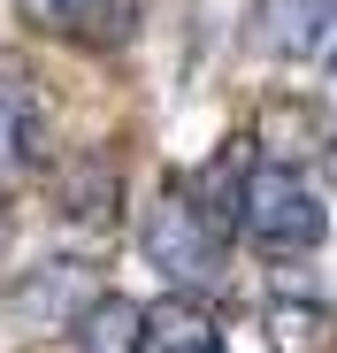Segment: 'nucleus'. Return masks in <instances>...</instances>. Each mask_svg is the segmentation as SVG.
Here are the masks:
<instances>
[{
	"mask_svg": "<svg viewBox=\"0 0 337 353\" xmlns=\"http://www.w3.org/2000/svg\"><path fill=\"white\" fill-rule=\"evenodd\" d=\"M138 323H146V353H230L215 307L192 292H161L153 307H138Z\"/></svg>",
	"mask_w": 337,
	"mask_h": 353,
	"instance_id": "nucleus-7",
	"label": "nucleus"
},
{
	"mask_svg": "<svg viewBox=\"0 0 337 353\" xmlns=\"http://www.w3.org/2000/svg\"><path fill=\"white\" fill-rule=\"evenodd\" d=\"M77 353H146L138 300H123V292H100V300L77 315Z\"/></svg>",
	"mask_w": 337,
	"mask_h": 353,
	"instance_id": "nucleus-9",
	"label": "nucleus"
},
{
	"mask_svg": "<svg viewBox=\"0 0 337 353\" xmlns=\"http://www.w3.org/2000/svg\"><path fill=\"white\" fill-rule=\"evenodd\" d=\"M0 215H8V176H0Z\"/></svg>",
	"mask_w": 337,
	"mask_h": 353,
	"instance_id": "nucleus-12",
	"label": "nucleus"
},
{
	"mask_svg": "<svg viewBox=\"0 0 337 353\" xmlns=\"http://www.w3.org/2000/svg\"><path fill=\"white\" fill-rule=\"evenodd\" d=\"M92 300H100L92 261H39V269H23L0 292V323H16V330H77V315Z\"/></svg>",
	"mask_w": 337,
	"mask_h": 353,
	"instance_id": "nucleus-3",
	"label": "nucleus"
},
{
	"mask_svg": "<svg viewBox=\"0 0 337 353\" xmlns=\"http://www.w3.org/2000/svg\"><path fill=\"white\" fill-rule=\"evenodd\" d=\"M314 62H322V70H329V77H337V31H329V39H322V54H314Z\"/></svg>",
	"mask_w": 337,
	"mask_h": 353,
	"instance_id": "nucleus-11",
	"label": "nucleus"
},
{
	"mask_svg": "<svg viewBox=\"0 0 337 353\" xmlns=\"http://www.w3.org/2000/svg\"><path fill=\"white\" fill-rule=\"evenodd\" d=\"M329 31H337V0H253L246 8V46L261 62H314Z\"/></svg>",
	"mask_w": 337,
	"mask_h": 353,
	"instance_id": "nucleus-5",
	"label": "nucleus"
},
{
	"mask_svg": "<svg viewBox=\"0 0 337 353\" xmlns=\"http://www.w3.org/2000/svg\"><path fill=\"white\" fill-rule=\"evenodd\" d=\"M230 223L246 230L261 254H314L329 239V208H322V192L307 185L292 161H246Z\"/></svg>",
	"mask_w": 337,
	"mask_h": 353,
	"instance_id": "nucleus-2",
	"label": "nucleus"
},
{
	"mask_svg": "<svg viewBox=\"0 0 337 353\" xmlns=\"http://www.w3.org/2000/svg\"><path fill=\"white\" fill-rule=\"evenodd\" d=\"M322 169L337 176V123H322Z\"/></svg>",
	"mask_w": 337,
	"mask_h": 353,
	"instance_id": "nucleus-10",
	"label": "nucleus"
},
{
	"mask_svg": "<svg viewBox=\"0 0 337 353\" xmlns=\"http://www.w3.org/2000/svg\"><path fill=\"white\" fill-rule=\"evenodd\" d=\"M138 246H146V261L168 276V292H192V300H207V292L230 276V223H222L192 185H168V192L146 208Z\"/></svg>",
	"mask_w": 337,
	"mask_h": 353,
	"instance_id": "nucleus-1",
	"label": "nucleus"
},
{
	"mask_svg": "<svg viewBox=\"0 0 337 353\" xmlns=\"http://www.w3.org/2000/svg\"><path fill=\"white\" fill-rule=\"evenodd\" d=\"M23 31L69 46H123L138 31V0H16Z\"/></svg>",
	"mask_w": 337,
	"mask_h": 353,
	"instance_id": "nucleus-6",
	"label": "nucleus"
},
{
	"mask_svg": "<svg viewBox=\"0 0 337 353\" xmlns=\"http://www.w3.org/2000/svg\"><path fill=\"white\" fill-rule=\"evenodd\" d=\"M54 161V115H46V92L23 62H0V176L23 185Z\"/></svg>",
	"mask_w": 337,
	"mask_h": 353,
	"instance_id": "nucleus-4",
	"label": "nucleus"
},
{
	"mask_svg": "<svg viewBox=\"0 0 337 353\" xmlns=\"http://www.w3.org/2000/svg\"><path fill=\"white\" fill-rule=\"evenodd\" d=\"M116 200H123V176L107 169L100 154L69 161V176H62V223H77V230H107V223H116Z\"/></svg>",
	"mask_w": 337,
	"mask_h": 353,
	"instance_id": "nucleus-8",
	"label": "nucleus"
}]
</instances>
